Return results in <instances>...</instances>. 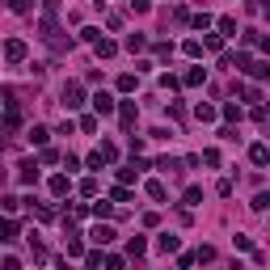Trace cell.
<instances>
[{
  "label": "cell",
  "mask_w": 270,
  "mask_h": 270,
  "mask_svg": "<svg viewBox=\"0 0 270 270\" xmlns=\"http://www.w3.org/2000/svg\"><path fill=\"white\" fill-rule=\"evenodd\" d=\"M26 55H30V51H26V42H21V38H9V42H5V60H9V64H21Z\"/></svg>",
  "instance_id": "cell-1"
},
{
  "label": "cell",
  "mask_w": 270,
  "mask_h": 270,
  "mask_svg": "<svg viewBox=\"0 0 270 270\" xmlns=\"http://www.w3.org/2000/svg\"><path fill=\"white\" fill-rule=\"evenodd\" d=\"M80 97H85V89H80L76 80H68V85H64V105H68V110H76V105H85Z\"/></svg>",
  "instance_id": "cell-2"
},
{
  "label": "cell",
  "mask_w": 270,
  "mask_h": 270,
  "mask_svg": "<svg viewBox=\"0 0 270 270\" xmlns=\"http://www.w3.org/2000/svg\"><path fill=\"white\" fill-rule=\"evenodd\" d=\"M93 110L97 114H114V97L110 93H93Z\"/></svg>",
  "instance_id": "cell-3"
},
{
  "label": "cell",
  "mask_w": 270,
  "mask_h": 270,
  "mask_svg": "<svg viewBox=\"0 0 270 270\" xmlns=\"http://www.w3.org/2000/svg\"><path fill=\"white\" fill-rule=\"evenodd\" d=\"M89 237H93V245H110V241H114V228H110V224H97Z\"/></svg>",
  "instance_id": "cell-4"
},
{
  "label": "cell",
  "mask_w": 270,
  "mask_h": 270,
  "mask_svg": "<svg viewBox=\"0 0 270 270\" xmlns=\"http://www.w3.org/2000/svg\"><path fill=\"white\" fill-rule=\"evenodd\" d=\"M17 169H21V182H26V186H30V182H38V160H21Z\"/></svg>",
  "instance_id": "cell-5"
},
{
  "label": "cell",
  "mask_w": 270,
  "mask_h": 270,
  "mask_svg": "<svg viewBox=\"0 0 270 270\" xmlns=\"http://www.w3.org/2000/svg\"><path fill=\"white\" fill-rule=\"evenodd\" d=\"M194 119H198V123H215V105L198 101V105H194Z\"/></svg>",
  "instance_id": "cell-6"
},
{
  "label": "cell",
  "mask_w": 270,
  "mask_h": 270,
  "mask_svg": "<svg viewBox=\"0 0 270 270\" xmlns=\"http://www.w3.org/2000/svg\"><path fill=\"white\" fill-rule=\"evenodd\" d=\"M249 160H253V165H266V160H270V148H266V144H253V148H249Z\"/></svg>",
  "instance_id": "cell-7"
},
{
  "label": "cell",
  "mask_w": 270,
  "mask_h": 270,
  "mask_svg": "<svg viewBox=\"0 0 270 270\" xmlns=\"http://www.w3.org/2000/svg\"><path fill=\"white\" fill-rule=\"evenodd\" d=\"M245 72H249L253 80H266V76H270V64H266V60H257V64H249V68H245Z\"/></svg>",
  "instance_id": "cell-8"
},
{
  "label": "cell",
  "mask_w": 270,
  "mask_h": 270,
  "mask_svg": "<svg viewBox=\"0 0 270 270\" xmlns=\"http://www.w3.org/2000/svg\"><path fill=\"white\" fill-rule=\"evenodd\" d=\"M0 241H17V224L5 220V215H0Z\"/></svg>",
  "instance_id": "cell-9"
},
{
  "label": "cell",
  "mask_w": 270,
  "mask_h": 270,
  "mask_svg": "<svg viewBox=\"0 0 270 270\" xmlns=\"http://www.w3.org/2000/svg\"><path fill=\"white\" fill-rule=\"evenodd\" d=\"M119 119H123V127L135 123V101H123V105H119Z\"/></svg>",
  "instance_id": "cell-10"
},
{
  "label": "cell",
  "mask_w": 270,
  "mask_h": 270,
  "mask_svg": "<svg viewBox=\"0 0 270 270\" xmlns=\"http://www.w3.org/2000/svg\"><path fill=\"white\" fill-rule=\"evenodd\" d=\"M178 245H182V241H178V237H169V232H165V237L156 241V249H160V253H178Z\"/></svg>",
  "instance_id": "cell-11"
},
{
  "label": "cell",
  "mask_w": 270,
  "mask_h": 270,
  "mask_svg": "<svg viewBox=\"0 0 270 270\" xmlns=\"http://www.w3.org/2000/svg\"><path fill=\"white\" fill-rule=\"evenodd\" d=\"M68 190H72V186H68V178H64V173H55V178H51V194H68Z\"/></svg>",
  "instance_id": "cell-12"
},
{
  "label": "cell",
  "mask_w": 270,
  "mask_h": 270,
  "mask_svg": "<svg viewBox=\"0 0 270 270\" xmlns=\"http://www.w3.org/2000/svg\"><path fill=\"white\" fill-rule=\"evenodd\" d=\"M203 80H207V68H190V72H186V85H203Z\"/></svg>",
  "instance_id": "cell-13"
},
{
  "label": "cell",
  "mask_w": 270,
  "mask_h": 270,
  "mask_svg": "<svg viewBox=\"0 0 270 270\" xmlns=\"http://www.w3.org/2000/svg\"><path fill=\"white\" fill-rule=\"evenodd\" d=\"M93 46H97V55H101V60H110V55L119 51V46H114L110 38H97V42H93Z\"/></svg>",
  "instance_id": "cell-14"
},
{
  "label": "cell",
  "mask_w": 270,
  "mask_h": 270,
  "mask_svg": "<svg viewBox=\"0 0 270 270\" xmlns=\"http://www.w3.org/2000/svg\"><path fill=\"white\" fill-rule=\"evenodd\" d=\"M144 249H148V241H144V237H131V241H127V253H131V257H139Z\"/></svg>",
  "instance_id": "cell-15"
},
{
  "label": "cell",
  "mask_w": 270,
  "mask_h": 270,
  "mask_svg": "<svg viewBox=\"0 0 270 270\" xmlns=\"http://www.w3.org/2000/svg\"><path fill=\"white\" fill-rule=\"evenodd\" d=\"M144 46H148L144 34H131V38H127V51H144Z\"/></svg>",
  "instance_id": "cell-16"
},
{
  "label": "cell",
  "mask_w": 270,
  "mask_h": 270,
  "mask_svg": "<svg viewBox=\"0 0 270 270\" xmlns=\"http://www.w3.org/2000/svg\"><path fill=\"white\" fill-rule=\"evenodd\" d=\"M110 198H114V203H131V190H127V186H114Z\"/></svg>",
  "instance_id": "cell-17"
},
{
  "label": "cell",
  "mask_w": 270,
  "mask_h": 270,
  "mask_svg": "<svg viewBox=\"0 0 270 270\" xmlns=\"http://www.w3.org/2000/svg\"><path fill=\"white\" fill-rule=\"evenodd\" d=\"M203 203V190H198V186H190V190H186V207H198Z\"/></svg>",
  "instance_id": "cell-18"
},
{
  "label": "cell",
  "mask_w": 270,
  "mask_h": 270,
  "mask_svg": "<svg viewBox=\"0 0 270 270\" xmlns=\"http://www.w3.org/2000/svg\"><path fill=\"white\" fill-rule=\"evenodd\" d=\"M9 9H13V13H30L34 0H9Z\"/></svg>",
  "instance_id": "cell-19"
},
{
  "label": "cell",
  "mask_w": 270,
  "mask_h": 270,
  "mask_svg": "<svg viewBox=\"0 0 270 270\" xmlns=\"http://www.w3.org/2000/svg\"><path fill=\"white\" fill-rule=\"evenodd\" d=\"M220 34H228V38H232V34H237V21H232V17H220Z\"/></svg>",
  "instance_id": "cell-20"
},
{
  "label": "cell",
  "mask_w": 270,
  "mask_h": 270,
  "mask_svg": "<svg viewBox=\"0 0 270 270\" xmlns=\"http://www.w3.org/2000/svg\"><path fill=\"white\" fill-rule=\"evenodd\" d=\"M148 198H156V203H160V198H165V186H160V182H148Z\"/></svg>",
  "instance_id": "cell-21"
},
{
  "label": "cell",
  "mask_w": 270,
  "mask_h": 270,
  "mask_svg": "<svg viewBox=\"0 0 270 270\" xmlns=\"http://www.w3.org/2000/svg\"><path fill=\"white\" fill-rule=\"evenodd\" d=\"M46 135H51V131H46V127H34V131H30V139H34V144H38V148L46 144Z\"/></svg>",
  "instance_id": "cell-22"
},
{
  "label": "cell",
  "mask_w": 270,
  "mask_h": 270,
  "mask_svg": "<svg viewBox=\"0 0 270 270\" xmlns=\"http://www.w3.org/2000/svg\"><path fill=\"white\" fill-rule=\"evenodd\" d=\"M119 89H123V93H131V89H135V76H131V72H123V76H119Z\"/></svg>",
  "instance_id": "cell-23"
},
{
  "label": "cell",
  "mask_w": 270,
  "mask_h": 270,
  "mask_svg": "<svg viewBox=\"0 0 270 270\" xmlns=\"http://www.w3.org/2000/svg\"><path fill=\"white\" fill-rule=\"evenodd\" d=\"M93 215H97V220H101V215H114V207H110V203H93Z\"/></svg>",
  "instance_id": "cell-24"
},
{
  "label": "cell",
  "mask_w": 270,
  "mask_h": 270,
  "mask_svg": "<svg viewBox=\"0 0 270 270\" xmlns=\"http://www.w3.org/2000/svg\"><path fill=\"white\" fill-rule=\"evenodd\" d=\"M253 207H257V211H266V207H270V194H257V198H253Z\"/></svg>",
  "instance_id": "cell-25"
},
{
  "label": "cell",
  "mask_w": 270,
  "mask_h": 270,
  "mask_svg": "<svg viewBox=\"0 0 270 270\" xmlns=\"http://www.w3.org/2000/svg\"><path fill=\"white\" fill-rule=\"evenodd\" d=\"M0 270H21V262H17V257H5V262H0Z\"/></svg>",
  "instance_id": "cell-26"
},
{
  "label": "cell",
  "mask_w": 270,
  "mask_h": 270,
  "mask_svg": "<svg viewBox=\"0 0 270 270\" xmlns=\"http://www.w3.org/2000/svg\"><path fill=\"white\" fill-rule=\"evenodd\" d=\"M55 270H72V266H68V262H55Z\"/></svg>",
  "instance_id": "cell-27"
}]
</instances>
